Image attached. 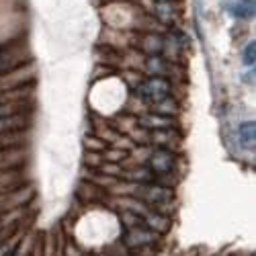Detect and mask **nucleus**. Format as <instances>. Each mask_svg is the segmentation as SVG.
<instances>
[{"label": "nucleus", "instance_id": "f257e3e1", "mask_svg": "<svg viewBox=\"0 0 256 256\" xmlns=\"http://www.w3.org/2000/svg\"><path fill=\"white\" fill-rule=\"evenodd\" d=\"M168 92H170V82L164 78H158V76L144 80L138 86V94L152 104H158L160 100H164L168 96Z\"/></svg>", "mask_w": 256, "mask_h": 256}, {"label": "nucleus", "instance_id": "f03ea898", "mask_svg": "<svg viewBox=\"0 0 256 256\" xmlns=\"http://www.w3.org/2000/svg\"><path fill=\"white\" fill-rule=\"evenodd\" d=\"M140 197L150 203V205H168L170 199H172V190L166 188V186H158V184H142L140 186Z\"/></svg>", "mask_w": 256, "mask_h": 256}, {"label": "nucleus", "instance_id": "7ed1b4c3", "mask_svg": "<svg viewBox=\"0 0 256 256\" xmlns=\"http://www.w3.org/2000/svg\"><path fill=\"white\" fill-rule=\"evenodd\" d=\"M172 166H174V156L170 154L166 148H158V150L152 152V156H150V168L154 170V172L166 174V172L172 170Z\"/></svg>", "mask_w": 256, "mask_h": 256}, {"label": "nucleus", "instance_id": "20e7f679", "mask_svg": "<svg viewBox=\"0 0 256 256\" xmlns=\"http://www.w3.org/2000/svg\"><path fill=\"white\" fill-rule=\"evenodd\" d=\"M123 240H125V246H130V248H142V246L152 244L154 234L150 230H144L142 226H136V228H130L125 232Z\"/></svg>", "mask_w": 256, "mask_h": 256}, {"label": "nucleus", "instance_id": "39448f33", "mask_svg": "<svg viewBox=\"0 0 256 256\" xmlns=\"http://www.w3.org/2000/svg\"><path fill=\"white\" fill-rule=\"evenodd\" d=\"M238 140L244 150H252L254 148V140H256V125L254 121H244L238 127Z\"/></svg>", "mask_w": 256, "mask_h": 256}, {"label": "nucleus", "instance_id": "423d86ee", "mask_svg": "<svg viewBox=\"0 0 256 256\" xmlns=\"http://www.w3.org/2000/svg\"><path fill=\"white\" fill-rule=\"evenodd\" d=\"M154 14L162 20V23H170V20H174V4L170 2V0H158L156 6H154Z\"/></svg>", "mask_w": 256, "mask_h": 256}, {"label": "nucleus", "instance_id": "0eeeda50", "mask_svg": "<svg viewBox=\"0 0 256 256\" xmlns=\"http://www.w3.org/2000/svg\"><path fill=\"white\" fill-rule=\"evenodd\" d=\"M142 48H144V52H148L150 56H158V54L164 50V39H162L160 35L150 33V35H146V37H144Z\"/></svg>", "mask_w": 256, "mask_h": 256}, {"label": "nucleus", "instance_id": "6e6552de", "mask_svg": "<svg viewBox=\"0 0 256 256\" xmlns=\"http://www.w3.org/2000/svg\"><path fill=\"white\" fill-rule=\"evenodd\" d=\"M146 224H148V228H150L152 232H158V234H164L170 228L168 218L162 216V213H150V216L146 218Z\"/></svg>", "mask_w": 256, "mask_h": 256}, {"label": "nucleus", "instance_id": "1a4fd4ad", "mask_svg": "<svg viewBox=\"0 0 256 256\" xmlns=\"http://www.w3.org/2000/svg\"><path fill=\"white\" fill-rule=\"evenodd\" d=\"M142 125L160 132V130H168V127L172 125V121L168 117H162V115H146V117H142Z\"/></svg>", "mask_w": 256, "mask_h": 256}, {"label": "nucleus", "instance_id": "9d476101", "mask_svg": "<svg viewBox=\"0 0 256 256\" xmlns=\"http://www.w3.org/2000/svg\"><path fill=\"white\" fill-rule=\"evenodd\" d=\"M228 12L236 18H250L254 16V4H242V2H230L226 4Z\"/></svg>", "mask_w": 256, "mask_h": 256}, {"label": "nucleus", "instance_id": "9b49d317", "mask_svg": "<svg viewBox=\"0 0 256 256\" xmlns=\"http://www.w3.org/2000/svg\"><path fill=\"white\" fill-rule=\"evenodd\" d=\"M146 68H148V72H150V74L162 78L164 72H166V64H164L162 58H158V56H150V60L146 62Z\"/></svg>", "mask_w": 256, "mask_h": 256}, {"label": "nucleus", "instance_id": "f8f14e48", "mask_svg": "<svg viewBox=\"0 0 256 256\" xmlns=\"http://www.w3.org/2000/svg\"><path fill=\"white\" fill-rule=\"evenodd\" d=\"M158 113L162 115V117H174L176 113H178V104H176V100H172L170 96H166L164 100H160L158 102Z\"/></svg>", "mask_w": 256, "mask_h": 256}, {"label": "nucleus", "instance_id": "ddd939ff", "mask_svg": "<svg viewBox=\"0 0 256 256\" xmlns=\"http://www.w3.org/2000/svg\"><path fill=\"white\" fill-rule=\"evenodd\" d=\"M18 127H23V119L20 117H2L0 119V136H2L4 132H12V130H18Z\"/></svg>", "mask_w": 256, "mask_h": 256}, {"label": "nucleus", "instance_id": "4468645a", "mask_svg": "<svg viewBox=\"0 0 256 256\" xmlns=\"http://www.w3.org/2000/svg\"><path fill=\"white\" fill-rule=\"evenodd\" d=\"M254 60H256V44L250 41V44L246 46V50H244V54H242V62L248 68H254Z\"/></svg>", "mask_w": 256, "mask_h": 256}, {"label": "nucleus", "instance_id": "2eb2a0df", "mask_svg": "<svg viewBox=\"0 0 256 256\" xmlns=\"http://www.w3.org/2000/svg\"><path fill=\"white\" fill-rule=\"evenodd\" d=\"M123 222H125L127 230L140 226V218H138V216H134V213H123Z\"/></svg>", "mask_w": 256, "mask_h": 256}, {"label": "nucleus", "instance_id": "dca6fc26", "mask_svg": "<svg viewBox=\"0 0 256 256\" xmlns=\"http://www.w3.org/2000/svg\"><path fill=\"white\" fill-rule=\"evenodd\" d=\"M10 115V111H8V106H4V104H0V119L2 117H8Z\"/></svg>", "mask_w": 256, "mask_h": 256}, {"label": "nucleus", "instance_id": "f3484780", "mask_svg": "<svg viewBox=\"0 0 256 256\" xmlns=\"http://www.w3.org/2000/svg\"><path fill=\"white\" fill-rule=\"evenodd\" d=\"M12 246H14V244H12ZM12 246H8V244H6V246H0V256H6V254L12 250Z\"/></svg>", "mask_w": 256, "mask_h": 256}, {"label": "nucleus", "instance_id": "a211bd4d", "mask_svg": "<svg viewBox=\"0 0 256 256\" xmlns=\"http://www.w3.org/2000/svg\"><path fill=\"white\" fill-rule=\"evenodd\" d=\"M66 256H74V250H72V248H70V250H68V254H66Z\"/></svg>", "mask_w": 256, "mask_h": 256}, {"label": "nucleus", "instance_id": "6ab92c4d", "mask_svg": "<svg viewBox=\"0 0 256 256\" xmlns=\"http://www.w3.org/2000/svg\"><path fill=\"white\" fill-rule=\"evenodd\" d=\"M0 228H2V222H0Z\"/></svg>", "mask_w": 256, "mask_h": 256}, {"label": "nucleus", "instance_id": "aec40b11", "mask_svg": "<svg viewBox=\"0 0 256 256\" xmlns=\"http://www.w3.org/2000/svg\"><path fill=\"white\" fill-rule=\"evenodd\" d=\"M0 98H2V96H0Z\"/></svg>", "mask_w": 256, "mask_h": 256}]
</instances>
